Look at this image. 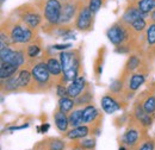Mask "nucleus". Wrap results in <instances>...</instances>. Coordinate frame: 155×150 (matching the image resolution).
<instances>
[{"instance_id":"34","label":"nucleus","mask_w":155,"mask_h":150,"mask_svg":"<svg viewBox=\"0 0 155 150\" xmlns=\"http://www.w3.org/2000/svg\"><path fill=\"white\" fill-rule=\"evenodd\" d=\"M80 145L85 150H94L96 148V138H86L80 142Z\"/></svg>"},{"instance_id":"11","label":"nucleus","mask_w":155,"mask_h":150,"mask_svg":"<svg viewBox=\"0 0 155 150\" xmlns=\"http://www.w3.org/2000/svg\"><path fill=\"white\" fill-rule=\"evenodd\" d=\"M140 18H146V16L138 10V7L136 6L135 1L133 0V1H130L129 5L127 6V8H125L123 16L120 17V20H122L123 23H125L127 25H130L131 23H134L135 20H137V19H140Z\"/></svg>"},{"instance_id":"26","label":"nucleus","mask_w":155,"mask_h":150,"mask_svg":"<svg viewBox=\"0 0 155 150\" xmlns=\"http://www.w3.org/2000/svg\"><path fill=\"white\" fill-rule=\"evenodd\" d=\"M92 101H93V92L90 85H87L86 90L75 99V103H77V106H82V105L86 106V105L92 104Z\"/></svg>"},{"instance_id":"40","label":"nucleus","mask_w":155,"mask_h":150,"mask_svg":"<svg viewBox=\"0 0 155 150\" xmlns=\"http://www.w3.org/2000/svg\"><path fill=\"white\" fill-rule=\"evenodd\" d=\"M149 18H150V20H152V23H155V10H153V11L150 12Z\"/></svg>"},{"instance_id":"4","label":"nucleus","mask_w":155,"mask_h":150,"mask_svg":"<svg viewBox=\"0 0 155 150\" xmlns=\"http://www.w3.org/2000/svg\"><path fill=\"white\" fill-rule=\"evenodd\" d=\"M13 15H16L20 21H23L25 25H28L29 28H31L34 30L38 29L44 19L38 5L31 4V2L23 4L19 7L15 8Z\"/></svg>"},{"instance_id":"20","label":"nucleus","mask_w":155,"mask_h":150,"mask_svg":"<svg viewBox=\"0 0 155 150\" xmlns=\"http://www.w3.org/2000/svg\"><path fill=\"white\" fill-rule=\"evenodd\" d=\"M1 92L4 93H15L19 92L18 87V75H13L6 80H1Z\"/></svg>"},{"instance_id":"41","label":"nucleus","mask_w":155,"mask_h":150,"mask_svg":"<svg viewBox=\"0 0 155 150\" xmlns=\"http://www.w3.org/2000/svg\"><path fill=\"white\" fill-rule=\"evenodd\" d=\"M119 150H127V149H125L124 147H120V148H119Z\"/></svg>"},{"instance_id":"25","label":"nucleus","mask_w":155,"mask_h":150,"mask_svg":"<svg viewBox=\"0 0 155 150\" xmlns=\"http://www.w3.org/2000/svg\"><path fill=\"white\" fill-rule=\"evenodd\" d=\"M41 50H42V42H41V39L37 37L34 42H31L30 44H28L26 55H28L29 58L35 60V58H37L38 55L41 54Z\"/></svg>"},{"instance_id":"30","label":"nucleus","mask_w":155,"mask_h":150,"mask_svg":"<svg viewBox=\"0 0 155 150\" xmlns=\"http://www.w3.org/2000/svg\"><path fill=\"white\" fill-rule=\"evenodd\" d=\"M68 119H69V125L72 128H78L80 125L84 124V119H82V109H75L68 114Z\"/></svg>"},{"instance_id":"19","label":"nucleus","mask_w":155,"mask_h":150,"mask_svg":"<svg viewBox=\"0 0 155 150\" xmlns=\"http://www.w3.org/2000/svg\"><path fill=\"white\" fill-rule=\"evenodd\" d=\"M146 81V74L142 73V72H135L130 75L129 77V81H128V91L129 92H136Z\"/></svg>"},{"instance_id":"7","label":"nucleus","mask_w":155,"mask_h":150,"mask_svg":"<svg viewBox=\"0 0 155 150\" xmlns=\"http://www.w3.org/2000/svg\"><path fill=\"white\" fill-rule=\"evenodd\" d=\"M81 2H82L81 0H69V1L62 2L58 26L69 28L73 24V21L75 23V18H77L78 11H79Z\"/></svg>"},{"instance_id":"14","label":"nucleus","mask_w":155,"mask_h":150,"mask_svg":"<svg viewBox=\"0 0 155 150\" xmlns=\"http://www.w3.org/2000/svg\"><path fill=\"white\" fill-rule=\"evenodd\" d=\"M82 119H84V124H86V125L91 124V123L99 125V123L103 118H101L97 107L93 104H90L82 109Z\"/></svg>"},{"instance_id":"2","label":"nucleus","mask_w":155,"mask_h":150,"mask_svg":"<svg viewBox=\"0 0 155 150\" xmlns=\"http://www.w3.org/2000/svg\"><path fill=\"white\" fill-rule=\"evenodd\" d=\"M4 23L6 24V34L8 35L12 44H30L36 39L35 30L25 25L19 19L15 20L13 18H8Z\"/></svg>"},{"instance_id":"5","label":"nucleus","mask_w":155,"mask_h":150,"mask_svg":"<svg viewBox=\"0 0 155 150\" xmlns=\"http://www.w3.org/2000/svg\"><path fill=\"white\" fill-rule=\"evenodd\" d=\"M37 1H38L37 5L39 6L45 20V26L43 25V29L49 26L53 30H55L60 23L62 1L60 0H37Z\"/></svg>"},{"instance_id":"35","label":"nucleus","mask_w":155,"mask_h":150,"mask_svg":"<svg viewBox=\"0 0 155 150\" xmlns=\"http://www.w3.org/2000/svg\"><path fill=\"white\" fill-rule=\"evenodd\" d=\"M111 92L114 94H119L123 90V81L122 80H115L112 83H111V87H110Z\"/></svg>"},{"instance_id":"18","label":"nucleus","mask_w":155,"mask_h":150,"mask_svg":"<svg viewBox=\"0 0 155 150\" xmlns=\"http://www.w3.org/2000/svg\"><path fill=\"white\" fill-rule=\"evenodd\" d=\"M53 117H54V124H55V126H56V129H58V131L61 132V133H66V132L68 131L71 125H69V119H68L67 113L62 112L58 109H56L54 111V116Z\"/></svg>"},{"instance_id":"22","label":"nucleus","mask_w":155,"mask_h":150,"mask_svg":"<svg viewBox=\"0 0 155 150\" xmlns=\"http://www.w3.org/2000/svg\"><path fill=\"white\" fill-rule=\"evenodd\" d=\"M18 75V87L20 91H26L30 86V83L32 82V74L31 70L29 69H20L17 73Z\"/></svg>"},{"instance_id":"8","label":"nucleus","mask_w":155,"mask_h":150,"mask_svg":"<svg viewBox=\"0 0 155 150\" xmlns=\"http://www.w3.org/2000/svg\"><path fill=\"white\" fill-rule=\"evenodd\" d=\"M93 18H94V15L88 8L87 2L82 1L80 7H79L77 18H75V23H74L75 29L81 31V32L91 31L92 28H93Z\"/></svg>"},{"instance_id":"10","label":"nucleus","mask_w":155,"mask_h":150,"mask_svg":"<svg viewBox=\"0 0 155 150\" xmlns=\"http://www.w3.org/2000/svg\"><path fill=\"white\" fill-rule=\"evenodd\" d=\"M141 128H143V126L137 122V125H131L125 131V133L123 135V143L127 147H130V148L134 149L140 143V141H141Z\"/></svg>"},{"instance_id":"6","label":"nucleus","mask_w":155,"mask_h":150,"mask_svg":"<svg viewBox=\"0 0 155 150\" xmlns=\"http://www.w3.org/2000/svg\"><path fill=\"white\" fill-rule=\"evenodd\" d=\"M131 35H133V31L130 26L123 23L120 19L116 21L114 25H111L106 31V36L109 38V41L116 47L125 44L130 39Z\"/></svg>"},{"instance_id":"15","label":"nucleus","mask_w":155,"mask_h":150,"mask_svg":"<svg viewBox=\"0 0 155 150\" xmlns=\"http://www.w3.org/2000/svg\"><path fill=\"white\" fill-rule=\"evenodd\" d=\"M133 117L135 118L136 120L143 126V128H149L153 123V118L152 114H149L148 112L144 111V109L142 107L141 103H136L134 106V112H133Z\"/></svg>"},{"instance_id":"1","label":"nucleus","mask_w":155,"mask_h":150,"mask_svg":"<svg viewBox=\"0 0 155 150\" xmlns=\"http://www.w3.org/2000/svg\"><path fill=\"white\" fill-rule=\"evenodd\" d=\"M31 74H32V82L30 83L26 92L31 93H38V92H47L51 88V86L55 83L54 77L51 76L45 60L36 61L31 67Z\"/></svg>"},{"instance_id":"24","label":"nucleus","mask_w":155,"mask_h":150,"mask_svg":"<svg viewBox=\"0 0 155 150\" xmlns=\"http://www.w3.org/2000/svg\"><path fill=\"white\" fill-rule=\"evenodd\" d=\"M75 106H77L75 99H72L69 96H63V98H60L58 99V109L60 111H62V112L71 113L74 110Z\"/></svg>"},{"instance_id":"29","label":"nucleus","mask_w":155,"mask_h":150,"mask_svg":"<svg viewBox=\"0 0 155 150\" xmlns=\"http://www.w3.org/2000/svg\"><path fill=\"white\" fill-rule=\"evenodd\" d=\"M140 103L146 112H148L152 116L155 113V95L153 93H149L144 98H142V100H140Z\"/></svg>"},{"instance_id":"43","label":"nucleus","mask_w":155,"mask_h":150,"mask_svg":"<svg viewBox=\"0 0 155 150\" xmlns=\"http://www.w3.org/2000/svg\"><path fill=\"white\" fill-rule=\"evenodd\" d=\"M0 1H1V4H4V2L6 1V0H0Z\"/></svg>"},{"instance_id":"16","label":"nucleus","mask_w":155,"mask_h":150,"mask_svg":"<svg viewBox=\"0 0 155 150\" xmlns=\"http://www.w3.org/2000/svg\"><path fill=\"white\" fill-rule=\"evenodd\" d=\"M100 105H101L103 111L106 114H114L115 112L120 110L119 101L111 94H105L100 100Z\"/></svg>"},{"instance_id":"21","label":"nucleus","mask_w":155,"mask_h":150,"mask_svg":"<svg viewBox=\"0 0 155 150\" xmlns=\"http://www.w3.org/2000/svg\"><path fill=\"white\" fill-rule=\"evenodd\" d=\"M90 135V128L84 124V125H80L78 128H72V130H68L66 132V137L68 139H80V138H85Z\"/></svg>"},{"instance_id":"27","label":"nucleus","mask_w":155,"mask_h":150,"mask_svg":"<svg viewBox=\"0 0 155 150\" xmlns=\"http://www.w3.org/2000/svg\"><path fill=\"white\" fill-rule=\"evenodd\" d=\"M138 10L147 17L150 12L155 10V0H134Z\"/></svg>"},{"instance_id":"36","label":"nucleus","mask_w":155,"mask_h":150,"mask_svg":"<svg viewBox=\"0 0 155 150\" xmlns=\"http://www.w3.org/2000/svg\"><path fill=\"white\" fill-rule=\"evenodd\" d=\"M155 144L153 139H147V141H143L142 144L137 148V150H154Z\"/></svg>"},{"instance_id":"17","label":"nucleus","mask_w":155,"mask_h":150,"mask_svg":"<svg viewBox=\"0 0 155 150\" xmlns=\"http://www.w3.org/2000/svg\"><path fill=\"white\" fill-rule=\"evenodd\" d=\"M45 63H47V67H48L51 76L55 80V83L58 82V81H61L62 79H64L63 77V73H62V66H61L60 58L50 56L45 60Z\"/></svg>"},{"instance_id":"9","label":"nucleus","mask_w":155,"mask_h":150,"mask_svg":"<svg viewBox=\"0 0 155 150\" xmlns=\"http://www.w3.org/2000/svg\"><path fill=\"white\" fill-rule=\"evenodd\" d=\"M26 51L20 49H11L10 47L5 49H0V62H7L15 64L17 67H21L26 62Z\"/></svg>"},{"instance_id":"12","label":"nucleus","mask_w":155,"mask_h":150,"mask_svg":"<svg viewBox=\"0 0 155 150\" xmlns=\"http://www.w3.org/2000/svg\"><path fill=\"white\" fill-rule=\"evenodd\" d=\"M87 85H88V83H87L85 76H82V75L78 76L75 80H73V81L67 86L68 96L72 98V99H77L78 96L86 90Z\"/></svg>"},{"instance_id":"32","label":"nucleus","mask_w":155,"mask_h":150,"mask_svg":"<svg viewBox=\"0 0 155 150\" xmlns=\"http://www.w3.org/2000/svg\"><path fill=\"white\" fill-rule=\"evenodd\" d=\"M146 41L149 47H155V23H150L146 29Z\"/></svg>"},{"instance_id":"39","label":"nucleus","mask_w":155,"mask_h":150,"mask_svg":"<svg viewBox=\"0 0 155 150\" xmlns=\"http://www.w3.org/2000/svg\"><path fill=\"white\" fill-rule=\"evenodd\" d=\"M48 129H49V124H43L41 126V129H38V130H41V132H43V133H45L48 131Z\"/></svg>"},{"instance_id":"37","label":"nucleus","mask_w":155,"mask_h":150,"mask_svg":"<svg viewBox=\"0 0 155 150\" xmlns=\"http://www.w3.org/2000/svg\"><path fill=\"white\" fill-rule=\"evenodd\" d=\"M115 51L118 53V54H125V53H129L130 51V48L127 44H122V45H118L116 49H115Z\"/></svg>"},{"instance_id":"42","label":"nucleus","mask_w":155,"mask_h":150,"mask_svg":"<svg viewBox=\"0 0 155 150\" xmlns=\"http://www.w3.org/2000/svg\"><path fill=\"white\" fill-rule=\"evenodd\" d=\"M60 1H62V2H66V1H69V0H60Z\"/></svg>"},{"instance_id":"38","label":"nucleus","mask_w":155,"mask_h":150,"mask_svg":"<svg viewBox=\"0 0 155 150\" xmlns=\"http://www.w3.org/2000/svg\"><path fill=\"white\" fill-rule=\"evenodd\" d=\"M67 48H72V44H56L53 47V49H56V50H66Z\"/></svg>"},{"instance_id":"33","label":"nucleus","mask_w":155,"mask_h":150,"mask_svg":"<svg viewBox=\"0 0 155 150\" xmlns=\"http://www.w3.org/2000/svg\"><path fill=\"white\" fill-rule=\"evenodd\" d=\"M87 5H88V8L91 10V12L96 16L103 6V0H88Z\"/></svg>"},{"instance_id":"13","label":"nucleus","mask_w":155,"mask_h":150,"mask_svg":"<svg viewBox=\"0 0 155 150\" xmlns=\"http://www.w3.org/2000/svg\"><path fill=\"white\" fill-rule=\"evenodd\" d=\"M37 150H64L66 149V142L58 137H49L38 142L36 145Z\"/></svg>"},{"instance_id":"31","label":"nucleus","mask_w":155,"mask_h":150,"mask_svg":"<svg viewBox=\"0 0 155 150\" xmlns=\"http://www.w3.org/2000/svg\"><path fill=\"white\" fill-rule=\"evenodd\" d=\"M130 29L133 31V34L135 35H141L143 32H146V29H147V21H146V18H140L135 20L134 23H131L130 25Z\"/></svg>"},{"instance_id":"3","label":"nucleus","mask_w":155,"mask_h":150,"mask_svg":"<svg viewBox=\"0 0 155 150\" xmlns=\"http://www.w3.org/2000/svg\"><path fill=\"white\" fill-rule=\"evenodd\" d=\"M61 66H62V73L63 77L67 82H72L78 76H80L81 70V54L80 50H66L60 53L58 55Z\"/></svg>"},{"instance_id":"28","label":"nucleus","mask_w":155,"mask_h":150,"mask_svg":"<svg viewBox=\"0 0 155 150\" xmlns=\"http://www.w3.org/2000/svg\"><path fill=\"white\" fill-rule=\"evenodd\" d=\"M140 66H141V60H140V57L136 56V55L130 56L128 58L127 63H125L124 74L130 75V74H133V73H135L136 70L140 68Z\"/></svg>"},{"instance_id":"23","label":"nucleus","mask_w":155,"mask_h":150,"mask_svg":"<svg viewBox=\"0 0 155 150\" xmlns=\"http://www.w3.org/2000/svg\"><path fill=\"white\" fill-rule=\"evenodd\" d=\"M18 72H19V67L7 63V62H0V79L1 80H6L16 75V73Z\"/></svg>"}]
</instances>
